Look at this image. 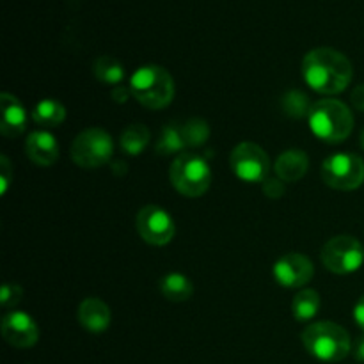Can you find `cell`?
<instances>
[{
  "label": "cell",
  "instance_id": "11",
  "mask_svg": "<svg viewBox=\"0 0 364 364\" xmlns=\"http://www.w3.org/2000/svg\"><path fill=\"white\" fill-rule=\"evenodd\" d=\"M315 276V267L308 256L301 252H288L274 265V277L284 288L306 287Z\"/></svg>",
  "mask_w": 364,
  "mask_h": 364
},
{
  "label": "cell",
  "instance_id": "24",
  "mask_svg": "<svg viewBox=\"0 0 364 364\" xmlns=\"http://www.w3.org/2000/svg\"><path fill=\"white\" fill-rule=\"evenodd\" d=\"M283 107L287 110L288 116L291 117H301L309 114L311 107H309L308 96L301 91H290L283 100Z\"/></svg>",
  "mask_w": 364,
  "mask_h": 364
},
{
  "label": "cell",
  "instance_id": "2",
  "mask_svg": "<svg viewBox=\"0 0 364 364\" xmlns=\"http://www.w3.org/2000/svg\"><path fill=\"white\" fill-rule=\"evenodd\" d=\"M309 128L323 142H343L354 130V116L343 102L334 98L313 103L308 114Z\"/></svg>",
  "mask_w": 364,
  "mask_h": 364
},
{
  "label": "cell",
  "instance_id": "10",
  "mask_svg": "<svg viewBox=\"0 0 364 364\" xmlns=\"http://www.w3.org/2000/svg\"><path fill=\"white\" fill-rule=\"evenodd\" d=\"M137 231L151 245H167L174 238V220L164 208L148 205L137 213Z\"/></svg>",
  "mask_w": 364,
  "mask_h": 364
},
{
  "label": "cell",
  "instance_id": "19",
  "mask_svg": "<svg viewBox=\"0 0 364 364\" xmlns=\"http://www.w3.org/2000/svg\"><path fill=\"white\" fill-rule=\"evenodd\" d=\"M320 309V295L316 290H301L291 302V311L297 322H309Z\"/></svg>",
  "mask_w": 364,
  "mask_h": 364
},
{
  "label": "cell",
  "instance_id": "1",
  "mask_svg": "<svg viewBox=\"0 0 364 364\" xmlns=\"http://www.w3.org/2000/svg\"><path fill=\"white\" fill-rule=\"evenodd\" d=\"M302 77L313 91L333 96L348 87L354 77V68L347 55L329 46H320L304 55Z\"/></svg>",
  "mask_w": 364,
  "mask_h": 364
},
{
  "label": "cell",
  "instance_id": "26",
  "mask_svg": "<svg viewBox=\"0 0 364 364\" xmlns=\"http://www.w3.org/2000/svg\"><path fill=\"white\" fill-rule=\"evenodd\" d=\"M13 181V166L6 155L0 156V194H6Z\"/></svg>",
  "mask_w": 364,
  "mask_h": 364
},
{
  "label": "cell",
  "instance_id": "12",
  "mask_svg": "<svg viewBox=\"0 0 364 364\" xmlns=\"http://www.w3.org/2000/svg\"><path fill=\"white\" fill-rule=\"evenodd\" d=\"M2 336L16 348H31L38 343L39 329L31 315L23 311H11L2 318Z\"/></svg>",
  "mask_w": 364,
  "mask_h": 364
},
{
  "label": "cell",
  "instance_id": "9",
  "mask_svg": "<svg viewBox=\"0 0 364 364\" xmlns=\"http://www.w3.org/2000/svg\"><path fill=\"white\" fill-rule=\"evenodd\" d=\"M230 164L235 176L247 183H263L270 174L269 155L255 142H240L231 151Z\"/></svg>",
  "mask_w": 364,
  "mask_h": 364
},
{
  "label": "cell",
  "instance_id": "13",
  "mask_svg": "<svg viewBox=\"0 0 364 364\" xmlns=\"http://www.w3.org/2000/svg\"><path fill=\"white\" fill-rule=\"evenodd\" d=\"M25 155L41 167H50L59 160V144L50 132H32L25 141Z\"/></svg>",
  "mask_w": 364,
  "mask_h": 364
},
{
  "label": "cell",
  "instance_id": "6",
  "mask_svg": "<svg viewBox=\"0 0 364 364\" xmlns=\"http://www.w3.org/2000/svg\"><path fill=\"white\" fill-rule=\"evenodd\" d=\"M114 153L112 137L103 128H87L75 137L71 144V160L82 169L105 166Z\"/></svg>",
  "mask_w": 364,
  "mask_h": 364
},
{
  "label": "cell",
  "instance_id": "7",
  "mask_svg": "<svg viewBox=\"0 0 364 364\" xmlns=\"http://www.w3.org/2000/svg\"><path fill=\"white\" fill-rule=\"evenodd\" d=\"M322 263L327 270L340 276L358 272L364 263L363 244L350 235H338L323 245Z\"/></svg>",
  "mask_w": 364,
  "mask_h": 364
},
{
  "label": "cell",
  "instance_id": "30",
  "mask_svg": "<svg viewBox=\"0 0 364 364\" xmlns=\"http://www.w3.org/2000/svg\"><path fill=\"white\" fill-rule=\"evenodd\" d=\"M354 355H355V359H358V361L364 363V336H361L358 341H355Z\"/></svg>",
  "mask_w": 364,
  "mask_h": 364
},
{
  "label": "cell",
  "instance_id": "21",
  "mask_svg": "<svg viewBox=\"0 0 364 364\" xmlns=\"http://www.w3.org/2000/svg\"><path fill=\"white\" fill-rule=\"evenodd\" d=\"M149 142V130L144 124H130L121 135V148L124 153L137 156Z\"/></svg>",
  "mask_w": 364,
  "mask_h": 364
},
{
  "label": "cell",
  "instance_id": "17",
  "mask_svg": "<svg viewBox=\"0 0 364 364\" xmlns=\"http://www.w3.org/2000/svg\"><path fill=\"white\" fill-rule=\"evenodd\" d=\"M160 291L171 302H185L194 294V284L187 276L180 272H171L160 279Z\"/></svg>",
  "mask_w": 364,
  "mask_h": 364
},
{
  "label": "cell",
  "instance_id": "15",
  "mask_svg": "<svg viewBox=\"0 0 364 364\" xmlns=\"http://www.w3.org/2000/svg\"><path fill=\"white\" fill-rule=\"evenodd\" d=\"M110 320H112L110 308L102 299L89 297L82 301L80 308H78V322L89 333H103V331L109 329Z\"/></svg>",
  "mask_w": 364,
  "mask_h": 364
},
{
  "label": "cell",
  "instance_id": "18",
  "mask_svg": "<svg viewBox=\"0 0 364 364\" xmlns=\"http://www.w3.org/2000/svg\"><path fill=\"white\" fill-rule=\"evenodd\" d=\"M32 119H34L36 124L43 128H55L63 124V121L66 119V109L57 100H41L32 109Z\"/></svg>",
  "mask_w": 364,
  "mask_h": 364
},
{
  "label": "cell",
  "instance_id": "3",
  "mask_svg": "<svg viewBox=\"0 0 364 364\" xmlns=\"http://www.w3.org/2000/svg\"><path fill=\"white\" fill-rule=\"evenodd\" d=\"M306 350L322 363L343 361L352 350L350 334L334 322L309 323L302 331Z\"/></svg>",
  "mask_w": 364,
  "mask_h": 364
},
{
  "label": "cell",
  "instance_id": "28",
  "mask_svg": "<svg viewBox=\"0 0 364 364\" xmlns=\"http://www.w3.org/2000/svg\"><path fill=\"white\" fill-rule=\"evenodd\" d=\"M350 102H352V105L355 107V110H359V112H364V84L358 85V87L352 91Z\"/></svg>",
  "mask_w": 364,
  "mask_h": 364
},
{
  "label": "cell",
  "instance_id": "23",
  "mask_svg": "<svg viewBox=\"0 0 364 364\" xmlns=\"http://www.w3.org/2000/svg\"><path fill=\"white\" fill-rule=\"evenodd\" d=\"M185 139L181 135V132L178 128L166 127L162 132V137H160L156 149H159L162 155H171V153H178L185 148Z\"/></svg>",
  "mask_w": 364,
  "mask_h": 364
},
{
  "label": "cell",
  "instance_id": "25",
  "mask_svg": "<svg viewBox=\"0 0 364 364\" xmlns=\"http://www.w3.org/2000/svg\"><path fill=\"white\" fill-rule=\"evenodd\" d=\"M23 297V288L16 283H4L0 291V304L4 309H11L18 304Z\"/></svg>",
  "mask_w": 364,
  "mask_h": 364
},
{
  "label": "cell",
  "instance_id": "4",
  "mask_svg": "<svg viewBox=\"0 0 364 364\" xmlns=\"http://www.w3.org/2000/svg\"><path fill=\"white\" fill-rule=\"evenodd\" d=\"M130 92L146 109H164L174 98V78L162 66H142L130 77Z\"/></svg>",
  "mask_w": 364,
  "mask_h": 364
},
{
  "label": "cell",
  "instance_id": "16",
  "mask_svg": "<svg viewBox=\"0 0 364 364\" xmlns=\"http://www.w3.org/2000/svg\"><path fill=\"white\" fill-rule=\"evenodd\" d=\"M308 167L309 159L302 149H288L277 156L274 169L284 183H295L308 173Z\"/></svg>",
  "mask_w": 364,
  "mask_h": 364
},
{
  "label": "cell",
  "instance_id": "5",
  "mask_svg": "<svg viewBox=\"0 0 364 364\" xmlns=\"http://www.w3.org/2000/svg\"><path fill=\"white\" fill-rule=\"evenodd\" d=\"M173 187L187 198H199L212 183V171L208 162L198 153H180L169 169Z\"/></svg>",
  "mask_w": 364,
  "mask_h": 364
},
{
  "label": "cell",
  "instance_id": "22",
  "mask_svg": "<svg viewBox=\"0 0 364 364\" xmlns=\"http://www.w3.org/2000/svg\"><path fill=\"white\" fill-rule=\"evenodd\" d=\"M180 132H181V135H183L185 144L187 146L203 144V142H205L210 135L208 124H206L203 119H198V117H194V119H188Z\"/></svg>",
  "mask_w": 364,
  "mask_h": 364
},
{
  "label": "cell",
  "instance_id": "20",
  "mask_svg": "<svg viewBox=\"0 0 364 364\" xmlns=\"http://www.w3.org/2000/svg\"><path fill=\"white\" fill-rule=\"evenodd\" d=\"M92 71H95V77L98 78L100 82H103V84L117 85L124 80L123 66L110 55L98 57V59L95 60Z\"/></svg>",
  "mask_w": 364,
  "mask_h": 364
},
{
  "label": "cell",
  "instance_id": "29",
  "mask_svg": "<svg viewBox=\"0 0 364 364\" xmlns=\"http://www.w3.org/2000/svg\"><path fill=\"white\" fill-rule=\"evenodd\" d=\"M354 320H355V323H358V326L361 327L363 333H364V295H363L361 299H359L358 304H355V308H354Z\"/></svg>",
  "mask_w": 364,
  "mask_h": 364
},
{
  "label": "cell",
  "instance_id": "14",
  "mask_svg": "<svg viewBox=\"0 0 364 364\" xmlns=\"http://www.w3.org/2000/svg\"><path fill=\"white\" fill-rule=\"evenodd\" d=\"M0 105H2V121H0V132L4 137H18L27 128V110L21 105L16 96L9 92L0 95Z\"/></svg>",
  "mask_w": 364,
  "mask_h": 364
},
{
  "label": "cell",
  "instance_id": "8",
  "mask_svg": "<svg viewBox=\"0 0 364 364\" xmlns=\"http://www.w3.org/2000/svg\"><path fill=\"white\" fill-rule=\"evenodd\" d=\"M322 178L331 188L355 191L364 183V160L354 153H334L323 160Z\"/></svg>",
  "mask_w": 364,
  "mask_h": 364
},
{
  "label": "cell",
  "instance_id": "27",
  "mask_svg": "<svg viewBox=\"0 0 364 364\" xmlns=\"http://www.w3.org/2000/svg\"><path fill=\"white\" fill-rule=\"evenodd\" d=\"M263 192L267 198L279 199L284 194V181L281 178H267L263 181Z\"/></svg>",
  "mask_w": 364,
  "mask_h": 364
},
{
  "label": "cell",
  "instance_id": "31",
  "mask_svg": "<svg viewBox=\"0 0 364 364\" xmlns=\"http://www.w3.org/2000/svg\"><path fill=\"white\" fill-rule=\"evenodd\" d=\"M361 148L364 149V130L361 132Z\"/></svg>",
  "mask_w": 364,
  "mask_h": 364
}]
</instances>
